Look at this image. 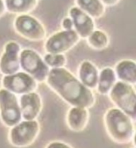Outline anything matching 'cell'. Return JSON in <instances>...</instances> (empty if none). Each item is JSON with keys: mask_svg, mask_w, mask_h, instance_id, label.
<instances>
[{"mask_svg": "<svg viewBox=\"0 0 136 148\" xmlns=\"http://www.w3.org/2000/svg\"><path fill=\"white\" fill-rule=\"evenodd\" d=\"M46 84L62 100L72 107L90 108L96 102L92 91L65 68L51 69Z\"/></svg>", "mask_w": 136, "mask_h": 148, "instance_id": "obj_1", "label": "cell"}, {"mask_svg": "<svg viewBox=\"0 0 136 148\" xmlns=\"http://www.w3.org/2000/svg\"><path fill=\"white\" fill-rule=\"evenodd\" d=\"M104 125L108 135L117 143L125 144L133 140L135 127L132 119L119 108L107 111L104 116Z\"/></svg>", "mask_w": 136, "mask_h": 148, "instance_id": "obj_2", "label": "cell"}, {"mask_svg": "<svg viewBox=\"0 0 136 148\" xmlns=\"http://www.w3.org/2000/svg\"><path fill=\"white\" fill-rule=\"evenodd\" d=\"M112 103L136 122V92L131 84L118 81L109 92Z\"/></svg>", "mask_w": 136, "mask_h": 148, "instance_id": "obj_3", "label": "cell"}, {"mask_svg": "<svg viewBox=\"0 0 136 148\" xmlns=\"http://www.w3.org/2000/svg\"><path fill=\"white\" fill-rule=\"evenodd\" d=\"M20 65L23 70L30 75L38 83L47 80L50 68L45 64L38 53L31 49H25L20 53Z\"/></svg>", "mask_w": 136, "mask_h": 148, "instance_id": "obj_4", "label": "cell"}, {"mask_svg": "<svg viewBox=\"0 0 136 148\" xmlns=\"http://www.w3.org/2000/svg\"><path fill=\"white\" fill-rule=\"evenodd\" d=\"M40 132V124L34 120H22L12 127L9 132L10 144L18 148H24L33 144Z\"/></svg>", "mask_w": 136, "mask_h": 148, "instance_id": "obj_5", "label": "cell"}, {"mask_svg": "<svg viewBox=\"0 0 136 148\" xmlns=\"http://www.w3.org/2000/svg\"><path fill=\"white\" fill-rule=\"evenodd\" d=\"M0 119L7 127H12L23 120L17 95L3 88H0Z\"/></svg>", "mask_w": 136, "mask_h": 148, "instance_id": "obj_6", "label": "cell"}, {"mask_svg": "<svg viewBox=\"0 0 136 148\" xmlns=\"http://www.w3.org/2000/svg\"><path fill=\"white\" fill-rule=\"evenodd\" d=\"M14 29L23 38L32 42L42 41L46 37V29L38 19L29 14H20L14 21Z\"/></svg>", "mask_w": 136, "mask_h": 148, "instance_id": "obj_7", "label": "cell"}, {"mask_svg": "<svg viewBox=\"0 0 136 148\" xmlns=\"http://www.w3.org/2000/svg\"><path fill=\"white\" fill-rule=\"evenodd\" d=\"M80 40V36L74 29H63L52 34L46 40L45 50L48 53L64 54L77 45Z\"/></svg>", "mask_w": 136, "mask_h": 148, "instance_id": "obj_8", "label": "cell"}, {"mask_svg": "<svg viewBox=\"0 0 136 148\" xmlns=\"http://www.w3.org/2000/svg\"><path fill=\"white\" fill-rule=\"evenodd\" d=\"M1 84L3 88L19 96L35 92L38 88V82L25 72L4 76Z\"/></svg>", "mask_w": 136, "mask_h": 148, "instance_id": "obj_9", "label": "cell"}, {"mask_svg": "<svg viewBox=\"0 0 136 148\" xmlns=\"http://www.w3.org/2000/svg\"><path fill=\"white\" fill-rule=\"evenodd\" d=\"M21 46L16 42H7L0 57V73L3 76L12 75L19 72Z\"/></svg>", "mask_w": 136, "mask_h": 148, "instance_id": "obj_10", "label": "cell"}, {"mask_svg": "<svg viewBox=\"0 0 136 148\" xmlns=\"http://www.w3.org/2000/svg\"><path fill=\"white\" fill-rule=\"evenodd\" d=\"M69 17L73 23L74 30L81 38L87 39L95 30L93 18L78 7H72L68 11Z\"/></svg>", "mask_w": 136, "mask_h": 148, "instance_id": "obj_11", "label": "cell"}, {"mask_svg": "<svg viewBox=\"0 0 136 148\" xmlns=\"http://www.w3.org/2000/svg\"><path fill=\"white\" fill-rule=\"evenodd\" d=\"M19 104L24 120H34L42 112V98L35 92L22 95L19 99Z\"/></svg>", "mask_w": 136, "mask_h": 148, "instance_id": "obj_12", "label": "cell"}, {"mask_svg": "<svg viewBox=\"0 0 136 148\" xmlns=\"http://www.w3.org/2000/svg\"><path fill=\"white\" fill-rule=\"evenodd\" d=\"M89 120V112L87 108L81 107H72L66 116L67 125L72 131L82 132L87 127Z\"/></svg>", "mask_w": 136, "mask_h": 148, "instance_id": "obj_13", "label": "cell"}, {"mask_svg": "<svg viewBox=\"0 0 136 148\" xmlns=\"http://www.w3.org/2000/svg\"><path fill=\"white\" fill-rule=\"evenodd\" d=\"M99 71L96 66L89 61H84L78 69L79 80L89 89L96 88L99 81Z\"/></svg>", "mask_w": 136, "mask_h": 148, "instance_id": "obj_14", "label": "cell"}, {"mask_svg": "<svg viewBox=\"0 0 136 148\" xmlns=\"http://www.w3.org/2000/svg\"><path fill=\"white\" fill-rule=\"evenodd\" d=\"M115 72L117 78L122 82L136 84V62L132 60H123L115 66Z\"/></svg>", "mask_w": 136, "mask_h": 148, "instance_id": "obj_15", "label": "cell"}, {"mask_svg": "<svg viewBox=\"0 0 136 148\" xmlns=\"http://www.w3.org/2000/svg\"><path fill=\"white\" fill-rule=\"evenodd\" d=\"M117 82V77L113 69L107 67L103 69L99 75L96 89L101 95H107Z\"/></svg>", "mask_w": 136, "mask_h": 148, "instance_id": "obj_16", "label": "cell"}, {"mask_svg": "<svg viewBox=\"0 0 136 148\" xmlns=\"http://www.w3.org/2000/svg\"><path fill=\"white\" fill-rule=\"evenodd\" d=\"M7 12L13 14H27L38 6V0H4Z\"/></svg>", "mask_w": 136, "mask_h": 148, "instance_id": "obj_17", "label": "cell"}, {"mask_svg": "<svg viewBox=\"0 0 136 148\" xmlns=\"http://www.w3.org/2000/svg\"><path fill=\"white\" fill-rule=\"evenodd\" d=\"M77 7L92 18H100L105 13L106 7L100 0H76Z\"/></svg>", "mask_w": 136, "mask_h": 148, "instance_id": "obj_18", "label": "cell"}, {"mask_svg": "<svg viewBox=\"0 0 136 148\" xmlns=\"http://www.w3.org/2000/svg\"><path fill=\"white\" fill-rule=\"evenodd\" d=\"M88 45L96 50H103L108 46L109 38L105 32L100 29H95L87 38Z\"/></svg>", "mask_w": 136, "mask_h": 148, "instance_id": "obj_19", "label": "cell"}, {"mask_svg": "<svg viewBox=\"0 0 136 148\" xmlns=\"http://www.w3.org/2000/svg\"><path fill=\"white\" fill-rule=\"evenodd\" d=\"M43 59L45 64L51 69L64 68L67 63V60L64 54H53L47 53Z\"/></svg>", "mask_w": 136, "mask_h": 148, "instance_id": "obj_20", "label": "cell"}, {"mask_svg": "<svg viewBox=\"0 0 136 148\" xmlns=\"http://www.w3.org/2000/svg\"><path fill=\"white\" fill-rule=\"evenodd\" d=\"M62 29L65 30H71V29H74L73 27V23L72 20L70 17H66L64 19L62 20Z\"/></svg>", "mask_w": 136, "mask_h": 148, "instance_id": "obj_21", "label": "cell"}, {"mask_svg": "<svg viewBox=\"0 0 136 148\" xmlns=\"http://www.w3.org/2000/svg\"><path fill=\"white\" fill-rule=\"evenodd\" d=\"M45 148H72L67 143L62 141H53L49 143Z\"/></svg>", "mask_w": 136, "mask_h": 148, "instance_id": "obj_22", "label": "cell"}, {"mask_svg": "<svg viewBox=\"0 0 136 148\" xmlns=\"http://www.w3.org/2000/svg\"><path fill=\"white\" fill-rule=\"evenodd\" d=\"M105 7H113L119 3L120 0H100Z\"/></svg>", "mask_w": 136, "mask_h": 148, "instance_id": "obj_23", "label": "cell"}, {"mask_svg": "<svg viewBox=\"0 0 136 148\" xmlns=\"http://www.w3.org/2000/svg\"><path fill=\"white\" fill-rule=\"evenodd\" d=\"M6 12H7V9L5 6V2L4 0H0V18L3 16Z\"/></svg>", "mask_w": 136, "mask_h": 148, "instance_id": "obj_24", "label": "cell"}, {"mask_svg": "<svg viewBox=\"0 0 136 148\" xmlns=\"http://www.w3.org/2000/svg\"><path fill=\"white\" fill-rule=\"evenodd\" d=\"M133 143L136 147V132H135V135H134V137H133Z\"/></svg>", "mask_w": 136, "mask_h": 148, "instance_id": "obj_25", "label": "cell"}, {"mask_svg": "<svg viewBox=\"0 0 136 148\" xmlns=\"http://www.w3.org/2000/svg\"><path fill=\"white\" fill-rule=\"evenodd\" d=\"M135 148H136V147H135Z\"/></svg>", "mask_w": 136, "mask_h": 148, "instance_id": "obj_26", "label": "cell"}]
</instances>
